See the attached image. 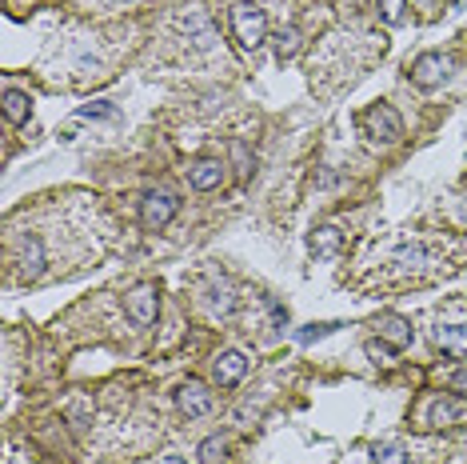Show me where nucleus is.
<instances>
[{"label":"nucleus","mask_w":467,"mask_h":464,"mask_svg":"<svg viewBox=\"0 0 467 464\" xmlns=\"http://www.w3.org/2000/svg\"><path fill=\"white\" fill-rule=\"evenodd\" d=\"M232 33L244 48H260L268 36V21H264V8L252 5V0H240L232 5Z\"/></svg>","instance_id":"nucleus-1"},{"label":"nucleus","mask_w":467,"mask_h":464,"mask_svg":"<svg viewBox=\"0 0 467 464\" xmlns=\"http://www.w3.org/2000/svg\"><path fill=\"white\" fill-rule=\"evenodd\" d=\"M176 208H180L176 192H168V188H148V192H144V200H140V225L148 228V232H160L172 217H176Z\"/></svg>","instance_id":"nucleus-2"},{"label":"nucleus","mask_w":467,"mask_h":464,"mask_svg":"<svg viewBox=\"0 0 467 464\" xmlns=\"http://www.w3.org/2000/svg\"><path fill=\"white\" fill-rule=\"evenodd\" d=\"M367 129V137H376V140H387V144H396L404 137V124H400V116H396L387 104H376V109H367L364 112V121H359Z\"/></svg>","instance_id":"nucleus-3"},{"label":"nucleus","mask_w":467,"mask_h":464,"mask_svg":"<svg viewBox=\"0 0 467 464\" xmlns=\"http://www.w3.org/2000/svg\"><path fill=\"white\" fill-rule=\"evenodd\" d=\"M463 417V401H455V396H432V401L424 404L420 420L427 424V429H443V424H455Z\"/></svg>","instance_id":"nucleus-4"},{"label":"nucleus","mask_w":467,"mask_h":464,"mask_svg":"<svg viewBox=\"0 0 467 464\" xmlns=\"http://www.w3.org/2000/svg\"><path fill=\"white\" fill-rule=\"evenodd\" d=\"M156 308H160V293H156V285H140L129 293V316L136 328H148L156 321Z\"/></svg>","instance_id":"nucleus-5"},{"label":"nucleus","mask_w":467,"mask_h":464,"mask_svg":"<svg viewBox=\"0 0 467 464\" xmlns=\"http://www.w3.org/2000/svg\"><path fill=\"white\" fill-rule=\"evenodd\" d=\"M188 185L196 192H212L224 185V160L220 157H196L188 164Z\"/></svg>","instance_id":"nucleus-6"},{"label":"nucleus","mask_w":467,"mask_h":464,"mask_svg":"<svg viewBox=\"0 0 467 464\" xmlns=\"http://www.w3.org/2000/svg\"><path fill=\"white\" fill-rule=\"evenodd\" d=\"M435 348H443L452 361H467V324L440 321L435 324Z\"/></svg>","instance_id":"nucleus-7"},{"label":"nucleus","mask_w":467,"mask_h":464,"mask_svg":"<svg viewBox=\"0 0 467 464\" xmlns=\"http://www.w3.org/2000/svg\"><path fill=\"white\" fill-rule=\"evenodd\" d=\"M212 372H216V384L220 389H232V384H240L244 381V372H248V356L244 353H220L216 356V364H212Z\"/></svg>","instance_id":"nucleus-8"},{"label":"nucleus","mask_w":467,"mask_h":464,"mask_svg":"<svg viewBox=\"0 0 467 464\" xmlns=\"http://www.w3.org/2000/svg\"><path fill=\"white\" fill-rule=\"evenodd\" d=\"M176 401H180V412H184V417H204V412L212 409V392L204 389L200 381H188V384H180Z\"/></svg>","instance_id":"nucleus-9"},{"label":"nucleus","mask_w":467,"mask_h":464,"mask_svg":"<svg viewBox=\"0 0 467 464\" xmlns=\"http://www.w3.org/2000/svg\"><path fill=\"white\" fill-rule=\"evenodd\" d=\"M443 69H447L443 53H424L420 61L412 64V76H415V84H424V89H432V84H440V81H443Z\"/></svg>","instance_id":"nucleus-10"},{"label":"nucleus","mask_w":467,"mask_h":464,"mask_svg":"<svg viewBox=\"0 0 467 464\" xmlns=\"http://www.w3.org/2000/svg\"><path fill=\"white\" fill-rule=\"evenodd\" d=\"M379 336H384V341H392L396 348H404L407 341H412V328H407V321L404 316H396V313H387V316H379Z\"/></svg>","instance_id":"nucleus-11"},{"label":"nucleus","mask_w":467,"mask_h":464,"mask_svg":"<svg viewBox=\"0 0 467 464\" xmlns=\"http://www.w3.org/2000/svg\"><path fill=\"white\" fill-rule=\"evenodd\" d=\"M5 116H8V124H21L28 116V96L16 89H5Z\"/></svg>","instance_id":"nucleus-12"},{"label":"nucleus","mask_w":467,"mask_h":464,"mask_svg":"<svg viewBox=\"0 0 467 464\" xmlns=\"http://www.w3.org/2000/svg\"><path fill=\"white\" fill-rule=\"evenodd\" d=\"M372 464H407V449L400 440H387V444H379V449H376Z\"/></svg>","instance_id":"nucleus-13"},{"label":"nucleus","mask_w":467,"mask_h":464,"mask_svg":"<svg viewBox=\"0 0 467 464\" xmlns=\"http://www.w3.org/2000/svg\"><path fill=\"white\" fill-rule=\"evenodd\" d=\"M224 452H228V449H224V440H216V437L204 440V444H200V464H220Z\"/></svg>","instance_id":"nucleus-14"},{"label":"nucleus","mask_w":467,"mask_h":464,"mask_svg":"<svg viewBox=\"0 0 467 464\" xmlns=\"http://www.w3.org/2000/svg\"><path fill=\"white\" fill-rule=\"evenodd\" d=\"M336 245H339V232H336V228H324V232H319V237H316V240H311V248H316V253H319V256L336 253Z\"/></svg>","instance_id":"nucleus-15"},{"label":"nucleus","mask_w":467,"mask_h":464,"mask_svg":"<svg viewBox=\"0 0 467 464\" xmlns=\"http://www.w3.org/2000/svg\"><path fill=\"white\" fill-rule=\"evenodd\" d=\"M404 5L407 0H379V16H384L387 24H400L404 21Z\"/></svg>","instance_id":"nucleus-16"},{"label":"nucleus","mask_w":467,"mask_h":464,"mask_svg":"<svg viewBox=\"0 0 467 464\" xmlns=\"http://www.w3.org/2000/svg\"><path fill=\"white\" fill-rule=\"evenodd\" d=\"M336 324H308L304 333H300V341H316V336H328Z\"/></svg>","instance_id":"nucleus-17"},{"label":"nucleus","mask_w":467,"mask_h":464,"mask_svg":"<svg viewBox=\"0 0 467 464\" xmlns=\"http://www.w3.org/2000/svg\"><path fill=\"white\" fill-rule=\"evenodd\" d=\"M452 381H455V384H460V389H467V369H460V372H455V376H452Z\"/></svg>","instance_id":"nucleus-18"}]
</instances>
